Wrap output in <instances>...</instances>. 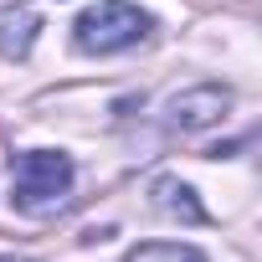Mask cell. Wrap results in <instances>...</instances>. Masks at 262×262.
I'll return each instance as SVG.
<instances>
[{"mask_svg": "<svg viewBox=\"0 0 262 262\" xmlns=\"http://www.w3.org/2000/svg\"><path fill=\"white\" fill-rule=\"evenodd\" d=\"M72 160L62 149H26V155H11V206L26 211V216H47L57 206H67L72 195Z\"/></svg>", "mask_w": 262, "mask_h": 262, "instance_id": "cell-1", "label": "cell"}, {"mask_svg": "<svg viewBox=\"0 0 262 262\" xmlns=\"http://www.w3.org/2000/svg\"><path fill=\"white\" fill-rule=\"evenodd\" d=\"M149 11H139L134 0H98L93 11H82L72 21V41L77 52L88 57H113V52H128L149 36Z\"/></svg>", "mask_w": 262, "mask_h": 262, "instance_id": "cell-2", "label": "cell"}, {"mask_svg": "<svg viewBox=\"0 0 262 262\" xmlns=\"http://www.w3.org/2000/svg\"><path fill=\"white\" fill-rule=\"evenodd\" d=\"M226 108H231V88L201 82V88H185V93H175L165 103V123L180 128V134H201V128H211V123L226 118Z\"/></svg>", "mask_w": 262, "mask_h": 262, "instance_id": "cell-3", "label": "cell"}, {"mask_svg": "<svg viewBox=\"0 0 262 262\" xmlns=\"http://www.w3.org/2000/svg\"><path fill=\"white\" fill-rule=\"evenodd\" d=\"M155 211H165V216H175V221H185V226H206L211 216H206V206L195 201V190L185 185V180H155Z\"/></svg>", "mask_w": 262, "mask_h": 262, "instance_id": "cell-4", "label": "cell"}, {"mask_svg": "<svg viewBox=\"0 0 262 262\" xmlns=\"http://www.w3.org/2000/svg\"><path fill=\"white\" fill-rule=\"evenodd\" d=\"M36 31H41V16L36 11H16V16H0V57H26L36 47Z\"/></svg>", "mask_w": 262, "mask_h": 262, "instance_id": "cell-5", "label": "cell"}, {"mask_svg": "<svg viewBox=\"0 0 262 262\" xmlns=\"http://www.w3.org/2000/svg\"><path fill=\"white\" fill-rule=\"evenodd\" d=\"M123 262H211L206 252H195V247H185V242H144V247H134Z\"/></svg>", "mask_w": 262, "mask_h": 262, "instance_id": "cell-6", "label": "cell"}, {"mask_svg": "<svg viewBox=\"0 0 262 262\" xmlns=\"http://www.w3.org/2000/svg\"><path fill=\"white\" fill-rule=\"evenodd\" d=\"M0 262H36V257H11V252H0Z\"/></svg>", "mask_w": 262, "mask_h": 262, "instance_id": "cell-7", "label": "cell"}]
</instances>
